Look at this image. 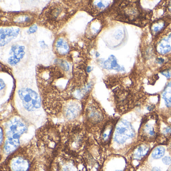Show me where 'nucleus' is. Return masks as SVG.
Instances as JSON below:
<instances>
[{"mask_svg":"<svg viewBox=\"0 0 171 171\" xmlns=\"http://www.w3.org/2000/svg\"><path fill=\"white\" fill-rule=\"evenodd\" d=\"M128 33L125 27L121 26L112 30L108 35V44L110 48L117 49L125 44L128 40Z\"/></svg>","mask_w":171,"mask_h":171,"instance_id":"9d476101","label":"nucleus"},{"mask_svg":"<svg viewBox=\"0 0 171 171\" xmlns=\"http://www.w3.org/2000/svg\"><path fill=\"white\" fill-rule=\"evenodd\" d=\"M10 56L7 62L10 66H15L18 65L26 54V47L23 45L14 44L12 45L10 50Z\"/></svg>","mask_w":171,"mask_h":171,"instance_id":"f8f14e48","label":"nucleus"},{"mask_svg":"<svg viewBox=\"0 0 171 171\" xmlns=\"http://www.w3.org/2000/svg\"><path fill=\"white\" fill-rule=\"evenodd\" d=\"M105 115L101 108L95 104H90L86 109L85 114V125L88 130H94L103 127L105 123Z\"/></svg>","mask_w":171,"mask_h":171,"instance_id":"0eeeda50","label":"nucleus"},{"mask_svg":"<svg viewBox=\"0 0 171 171\" xmlns=\"http://www.w3.org/2000/svg\"><path fill=\"white\" fill-rule=\"evenodd\" d=\"M157 51L161 55L171 53V31L165 34L157 45Z\"/></svg>","mask_w":171,"mask_h":171,"instance_id":"4468645a","label":"nucleus"},{"mask_svg":"<svg viewBox=\"0 0 171 171\" xmlns=\"http://www.w3.org/2000/svg\"><path fill=\"white\" fill-rule=\"evenodd\" d=\"M169 10L170 11L171 13V3L170 4V5L169 6Z\"/></svg>","mask_w":171,"mask_h":171,"instance_id":"c756f323","label":"nucleus"},{"mask_svg":"<svg viewBox=\"0 0 171 171\" xmlns=\"http://www.w3.org/2000/svg\"><path fill=\"white\" fill-rule=\"evenodd\" d=\"M165 23L163 20H159L152 24L151 26V31L153 33H158L165 27Z\"/></svg>","mask_w":171,"mask_h":171,"instance_id":"412c9836","label":"nucleus"},{"mask_svg":"<svg viewBox=\"0 0 171 171\" xmlns=\"http://www.w3.org/2000/svg\"><path fill=\"white\" fill-rule=\"evenodd\" d=\"M60 66L65 71H68L70 69V66H69V64L67 63V62L62 61L60 63Z\"/></svg>","mask_w":171,"mask_h":171,"instance_id":"393cba45","label":"nucleus"},{"mask_svg":"<svg viewBox=\"0 0 171 171\" xmlns=\"http://www.w3.org/2000/svg\"><path fill=\"white\" fill-rule=\"evenodd\" d=\"M20 29L17 27H8L1 28L0 30V46H6L13 39L19 35Z\"/></svg>","mask_w":171,"mask_h":171,"instance_id":"ddd939ff","label":"nucleus"},{"mask_svg":"<svg viewBox=\"0 0 171 171\" xmlns=\"http://www.w3.org/2000/svg\"><path fill=\"white\" fill-rule=\"evenodd\" d=\"M55 49L58 54L64 56L68 54L70 50V47L65 39L63 38H59L56 40Z\"/></svg>","mask_w":171,"mask_h":171,"instance_id":"f3484780","label":"nucleus"},{"mask_svg":"<svg viewBox=\"0 0 171 171\" xmlns=\"http://www.w3.org/2000/svg\"><path fill=\"white\" fill-rule=\"evenodd\" d=\"M138 134L139 132L137 131L131 121L125 119H121L115 123L112 143L115 148L120 149L129 147L130 145L133 147L132 143L136 139H138Z\"/></svg>","mask_w":171,"mask_h":171,"instance_id":"f03ea898","label":"nucleus"},{"mask_svg":"<svg viewBox=\"0 0 171 171\" xmlns=\"http://www.w3.org/2000/svg\"><path fill=\"white\" fill-rule=\"evenodd\" d=\"M167 171H171V165L170 166V168L168 169Z\"/></svg>","mask_w":171,"mask_h":171,"instance_id":"7c9ffc66","label":"nucleus"},{"mask_svg":"<svg viewBox=\"0 0 171 171\" xmlns=\"http://www.w3.org/2000/svg\"><path fill=\"white\" fill-rule=\"evenodd\" d=\"M152 143L153 142L139 141V144L134 145L128 152L130 156L129 157L130 161L128 162L131 164L134 161L143 162L147 159V157L154 148L152 145Z\"/></svg>","mask_w":171,"mask_h":171,"instance_id":"6e6552de","label":"nucleus"},{"mask_svg":"<svg viewBox=\"0 0 171 171\" xmlns=\"http://www.w3.org/2000/svg\"><path fill=\"white\" fill-rule=\"evenodd\" d=\"M0 82H1V88H0V90H1V91H2V90L4 89V88L5 87V82H4V81L3 80V79L2 78H1V79H0Z\"/></svg>","mask_w":171,"mask_h":171,"instance_id":"cd10ccee","label":"nucleus"},{"mask_svg":"<svg viewBox=\"0 0 171 171\" xmlns=\"http://www.w3.org/2000/svg\"><path fill=\"white\" fill-rule=\"evenodd\" d=\"M38 30V27L36 24L32 25V26H30L29 28L28 29L27 31V33L29 35L35 33L37 32Z\"/></svg>","mask_w":171,"mask_h":171,"instance_id":"b1692460","label":"nucleus"},{"mask_svg":"<svg viewBox=\"0 0 171 171\" xmlns=\"http://www.w3.org/2000/svg\"><path fill=\"white\" fill-rule=\"evenodd\" d=\"M92 69H93V68H92L91 66H88V67H87V68H86V71H87L89 73L91 72Z\"/></svg>","mask_w":171,"mask_h":171,"instance_id":"c85d7f7f","label":"nucleus"},{"mask_svg":"<svg viewBox=\"0 0 171 171\" xmlns=\"http://www.w3.org/2000/svg\"><path fill=\"white\" fill-rule=\"evenodd\" d=\"M4 24L8 23V24H12L15 26L25 27L32 25L35 20L34 15L26 12H14L8 14L4 17Z\"/></svg>","mask_w":171,"mask_h":171,"instance_id":"1a4fd4ad","label":"nucleus"},{"mask_svg":"<svg viewBox=\"0 0 171 171\" xmlns=\"http://www.w3.org/2000/svg\"><path fill=\"white\" fill-rule=\"evenodd\" d=\"M28 123L20 117H12L6 123L5 130L6 139L3 153L6 156L15 152L20 145V138L28 130Z\"/></svg>","mask_w":171,"mask_h":171,"instance_id":"f257e3e1","label":"nucleus"},{"mask_svg":"<svg viewBox=\"0 0 171 171\" xmlns=\"http://www.w3.org/2000/svg\"><path fill=\"white\" fill-rule=\"evenodd\" d=\"M72 14L68 6L60 3H55L45 10L42 19L48 26L57 28L66 22Z\"/></svg>","mask_w":171,"mask_h":171,"instance_id":"39448f33","label":"nucleus"},{"mask_svg":"<svg viewBox=\"0 0 171 171\" xmlns=\"http://www.w3.org/2000/svg\"><path fill=\"white\" fill-rule=\"evenodd\" d=\"M160 125L155 117L145 118L142 121L139 128L138 139L141 141L154 142L159 138Z\"/></svg>","mask_w":171,"mask_h":171,"instance_id":"423d86ee","label":"nucleus"},{"mask_svg":"<svg viewBox=\"0 0 171 171\" xmlns=\"http://www.w3.org/2000/svg\"><path fill=\"white\" fill-rule=\"evenodd\" d=\"M160 134H162L163 136L167 137L169 138L171 136V125H165V127H163L162 129L160 128Z\"/></svg>","mask_w":171,"mask_h":171,"instance_id":"4be33fe9","label":"nucleus"},{"mask_svg":"<svg viewBox=\"0 0 171 171\" xmlns=\"http://www.w3.org/2000/svg\"><path fill=\"white\" fill-rule=\"evenodd\" d=\"M34 164L33 152L20 148L8 156L1 165V171H32Z\"/></svg>","mask_w":171,"mask_h":171,"instance_id":"7ed1b4c3","label":"nucleus"},{"mask_svg":"<svg viewBox=\"0 0 171 171\" xmlns=\"http://www.w3.org/2000/svg\"><path fill=\"white\" fill-rule=\"evenodd\" d=\"M48 171H87L85 162L77 154L63 152L52 160Z\"/></svg>","mask_w":171,"mask_h":171,"instance_id":"20e7f679","label":"nucleus"},{"mask_svg":"<svg viewBox=\"0 0 171 171\" xmlns=\"http://www.w3.org/2000/svg\"><path fill=\"white\" fill-rule=\"evenodd\" d=\"M81 110L82 107L80 102L75 100L70 101L64 106V117L69 121H75L80 117Z\"/></svg>","mask_w":171,"mask_h":171,"instance_id":"9b49d317","label":"nucleus"},{"mask_svg":"<svg viewBox=\"0 0 171 171\" xmlns=\"http://www.w3.org/2000/svg\"><path fill=\"white\" fill-rule=\"evenodd\" d=\"M101 66L104 69L107 70H115L122 71L123 70L117 63V60L114 55H110L106 60H101Z\"/></svg>","mask_w":171,"mask_h":171,"instance_id":"dca6fc26","label":"nucleus"},{"mask_svg":"<svg viewBox=\"0 0 171 171\" xmlns=\"http://www.w3.org/2000/svg\"><path fill=\"white\" fill-rule=\"evenodd\" d=\"M162 98L166 107L171 108V81L167 84L163 91Z\"/></svg>","mask_w":171,"mask_h":171,"instance_id":"aec40b11","label":"nucleus"},{"mask_svg":"<svg viewBox=\"0 0 171 171\" xmlns=\"http://www.w3.org/2000/svg\"><path fill=\"white\" fill-rule=\"evenodd\" d=\"M166 152V148L164 145H156L154 147L150 154L152 160H157L164 157Z\"/></svg>","mask_w":171,"mask_h":171,"instance_id":"a211bd4d","label":"nucleus"},{"mask_svg":"<svg viewBox=\"0 0 171 171\" xmlns=\"http://www.w3.org/2000/svg\"><path fill=\"white\" fill-rule=\"evenodd\" d=\"M90 7L93 11H102L110 6L112 1H91Z\"/></svg>","mask_w":171,"mask_h":171,"instance_id":"6ab92c4d","label":"nucleus"},{"mask_svg":"<svg viewBox=\"0 0 171 171\" xmlns=\"http://www.w3.org/2000/svg\"><path fill=\"white\" fill-rule=\"evenodd\" d=\"M162 162L164 165L170 166L171 165V156H166L162 159Z\"/></svg>","mask_w":171,"mask_h":171,"instance_id":"5701e85b","label":"nucleus"},{"mask_svg":"<svg viewBox=\"0 0 171 171\" xmlns=\"http://www.w3.org/2000/svg\"><path fill=\"white\" fill-rule=\"evenodd\" d=\"M166 146H167L168 150L170 151V154H171V136L167 139Z\"/></svg>","mask_w":171,"mask_h":171,"instance_id":"a878e982","label":"nucleus"},{"mask_svg":"<svg viewBox=\"0 0 171 171\" xmlns=\"http://www.w3.org/2000/svg\"><path fill=\"white\" fill-rule=\"evenodd\" d=\"M39 44L41 47V48L46 49L48 48V45L46 44L44 40H41L39 42Z\"/></svg>","mask_w":171,"mask_h":171,"instance_id":"bb28decb","label":"nucleus"},{"mask_svg":"<svg viewBox=\"0 0 171 171\" xmlns=\"http://www.w3.org/2000/svg\"><path fill=\"white\" fill-rule=\"evenodd\" d=\"M115 125V123L113 121H108L104 124L100 134V139L102 143L106 145L111 141Z\"/></svg>","mask_w":171,"mask_h":171,"instance_id":"2eb2a0df","label":"nucleus"}]
</instances>
